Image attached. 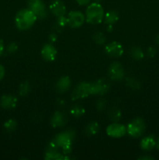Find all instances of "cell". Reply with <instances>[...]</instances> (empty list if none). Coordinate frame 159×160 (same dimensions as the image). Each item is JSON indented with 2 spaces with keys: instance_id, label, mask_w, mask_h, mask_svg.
<instances>
[{
  "instance_id": "d6986e66",
  "label": "cell",
  "mask_w": 159,
  "mask_h": 160,
  "mask_svg": "<svg viewBox=\"0 0 159 160\" xmlns=\"http://www.w3.org/2000/svg\"><path fill=\"white\" fill-rule=\"evenodd\" d=\"M99 131V125L97 122L93 121L89 123L85 128V134L87 136H94Z\"/></svg>"
},
{
  "instance_id": "8fae6325",
  "label": "cell",
  "mask_w": 159,
  "mask_h": 160,
  "mask_svg": "<svg viewBox=\"0 0 159 160\" xmlns=\"http://www.w3.org/2000/svg\"><path fill=\"white\" fill-rule=\"evenodd\" d=\"M106 54L112 58H118L123 53V48L121 44L117 42H112L107 44L104 47Z\"/></svg>"
},
{
  "instance_id": "52a82bcc",
  "label": "cell",
  "mask_w": 159,
  "mask_h": 160,
  "mask_svg": "<svg viewBox=\"0 0 159 160\" xmlns=\"http://www.w3.org/2000/svg\"><path fill=\"white\" fill-rule=\"evenodd\" d=\"M110 88V83L106 78H101L91 83V95H102L107 93Z\"/></svg>"
},
{
  "instance_id": "cb8c5ba5",
  "label": "cell",
  "mask_w": 159,
  "mask_h": 160,
  "mask_svg": "<svg viewBox=\"0 0 159 160\" xmlns=\"http://www.w3.org/2000/svg\"><path fill=\"white\" fill-rule=\"evenodd\" d=\"M31 90V86H30V83L28 81H24L22 83L20 86V89H19V93L21 96H26Z\"/></svg>"
},
{
  "instance_id": "4fadbf2b",
  "label": "cell",
  "mask_w": 159,
  "mask_h": 160,
  "mask_svg": "<svg viewBox=\"0 0 159 160\" xmlns=\"http://www.w3.org/2000/svg\"><path fill=\"white\" fill-rule=\"evenodd\" d=\"M49 9L51 13L57 17L65 16L66 12V7L62 0H53L50 4Z\"/></svg>"
},
{
  "instance_id": "7a4b0ae2",
  "label": "cell",
  "mask_w": 159,
  "mask_h": 160,
  "mask_svg": "<svg viewBox=\"0 0 159 160\" xmlns=\"http://www.w3.org/2000/svg\"><path fill=\"white\" fill-rule=\"evenodd\" d=\"M104 9L99 2L89 5L86 10V21L90 24H98L104 20Z\"/></svg>"
},
{
  "instance_id": "7c38bea8",
  "label": "cell",
  "mask_w": 159,
  "mask_h": 160,
  "mask_svg": "<svg viewBox=\"0 0 159 160\" xmlns=\"http://www.w3.org/2000/svg\"><path fill=\"white\" fill-rule=\"evenodd\" d=\"M41 54L45 61L51 62L55 59L56 56H57V50L51 44H46L42 47Z\"/></svg>"
},
{
  "instance_id": "8d00e7d4",
  "label": "cell",
  "mask_w": 159,
  "mask_h": 160,
  "mask_svg": "<svg viewBox=\"0 0 159 160\" xmlns=\"http://www.w3.org/2000/svg\"><path fill=\"white\" fill-rule=\"evenodd\" d=\"M154 40H155L156 44H157V45H159V34L156 35L155 39H154Z\"/></svg>"
},
{
  "instance_id": "44dd1931",
  "label": "cell",
  "mask_w": 159,
  "mask_h": 160,
  "mask_svg": "<svg viewBox=\"0 0 159 160\" xmlns=\"http://www.w3.org/2000/svg\"><path fill=\"white\" fill-rule=\"evenodd\" d=\"M129 54L136 60H140V59H143V56H144L143 50L138 46L131 48V49L129 50Z\"/></svg>"
},
{
  "instance_id": "9a60e30c",
  "label": "cell",
  "mask_w": 159,
  "mask_h": 160,
  "mask_svg": "<svg viewBox=\"0 0 159 160\" xmlns=\"http://www.w3.org/2000/svg\"><path fill=\"white\" fill-rule=\"evenodd\" d=\"M67 121V118L63 112L57 111L51 118V124L53 128H61L64 126Z\"/></svg>"
},
{
  "instance_id": "e0dca14e",
  "label": "cell",
  "mask_w": 159,
  "mask_h": 160,
  "mask_svg": "<svg viewBox=\"0 0 159 160\" xmlns=\"http://www.w3.org/2000/svg\"><path fill=\"white\" fill-rule=\"evenodd\" d=\"M155 145L156 140L153 135L146 136L140 141V148L144 151H151Z\"/></svg>"
},
{
  "instance_id": "d4e9b609",
  "label": "cell",
  "mask_w": 159,
  "mask_h": 160,
  "mask_svg": "<svg viewBox=\"0 0 159 160\" xmlns=\"http://www.w3.org/2000/svg\"><path fill=\"white\" fill-rule=\"evenodd\" d=\"M17 127V123L15 120H12V119H10V120H7L6 123H4V128L6 130L9 132H12V131H15V129Z\"/></svg>"
},
{
  "instance_id": "9c48e42d",
  "label": "cell",
  "mask_w": 159,
  "mask_h": 160,
  "mask_svg": "<svg viewBox=\"0 0 159 160\" xmlns=\"http://www.w3.org/2000/svg\"><path fill=\"white\" fill-rule=\"evenodd\" d=\"M67 19H68V25L72 28H80L84 24L85 21V17L84 14L76 10L69 12Z\"/></svg>"
},
{
  "instance_id": "6da1fadb",
  "label": "cell",
  "mask_w": 159,
  "mask_h": 160,
  "mask_svg": "<svg viewBox=\"0 0 159 160\" xmlns=\"http://www.w3.org/2000/svg\"><path fill=\"white\" fill-rule=\"evenodd\" d=\"M37 19V16L30 9H21L16 15V26L20 31H26L34 24Z\"/></svg>"
},
{
  "instance_id": "8992f818",
  "label": "cell",
  "mask_w": 159,
  "mask_h": 160,
  "mask_svg": "<svg viewBox=\"0 0 159 160\" xmlns=\"http://www.w3.org/2000/svg\"><path fill=\"white\" fill-rule=\"evenodd\" d=\"M75 138V132L72 130L63 131L55 137L54 141L56 142L59 148H63L67 145H72L73 139Z\"/></svg>"
},
{
  "instance_id": "ffe728a7",
  "label": "cell",
  "mask_w": 159,
  "mask_h": 160,
  "mask_svg": "<svg viewBox=\"0 0 159 160\" xmlns=\"http://www.w3.org/2000/svg\"><path fill=\"white\" fill-rule=\"evenodd\" d=\"M45 159L46 160H61V159H69L70 158L67 156H62L57 151H47L45 153Z\"/></svg>"
},
{
  "instance_id": "ba28073f",
  "label": "cell",
  "mask_w": 159,
  "mask_h": 160,
  "mask_svg": "<svg viewBox=\"0 0 159 160\" xmlns=\"http://www.w3.org/2000/svg\"><path fill=\"white\" fill-rule=\"evenodd\" d=\"M106 133L110 137L119 138L126 134V128L124 125L118 123V122H113L108 126L107 129H106Z\"/></svg>"
},
{
  "instance_id": "7402d4cb",
  "label": "cell",
  "mask_w": 159,
  "mask_h": 160,
  "mask_svg": "<svg viewBox=\"0 0 159 160\" xmlns=\"http://www.w3.org/2000/svg\"><path fill=\"white\" fill-rule=\"evenodd\" d=\"M108 117L112 122H118L121 118V112L116 107H112L108 111Z\"/></svg>"
},
{
  "instance_id": "5bb4252c",
  "label": "cell",
  "mask_w": 159,
  "mask_h": 160,
  "mask_svg": "<svg viewBox=\"0 0 159 160\" xmlns=\"http://www.w3.org/2000/svg\"><path fill=\"white\" fill-rule=\"evenodd\" d=\"M17 98L12 95H4L0 99V106L5 109H12L17 106Z\"/></svg>"
},
{
  "instance_id": "d590c367",
  "label": "cell",
  "mask_w": 159,
  "mask_h": 160,
  "mask_svg": "<svg viewBox=\"0 0 159 160\" xmlns=\"http://www.w3.org/2000/svg\"><path fill=\"white\" fill-rule=\"evenodd\" d=\"M138 159H142V160H152V159H154V158L151 157V156H141V157L139 158Z\"/></svg>"
},
{
  "instance_id": "83f0119b",
  "label": "cell",
  "mask_w": 159,
  "mask_h": 160,
  "mask_svg": "<svg viewBox=\"0 0 159 160\" xmlns=\"http://www.w3.org/2000/svg\"><path fill=\"white\" fill-rule=\"evenodd\" d=\"M126 84L129 86L130 88H132L134 89H137L140 88V83L135 78H127L126 79Z\"/></svg>"
},
{
  "instance_id": "1f68e13d",
  "label": "cell",
  "mask_w": 159,
  "mask_h": 160,
  "mask_svg": "<svg viewBox=\"0 0 159 160\" xmlns=\"http://www.w3.org/2000/svg\"><path fill=\"white\" fill-rule=\"evenodd\" d=\"M76 1L80 6H87L90 2L91 0H76Z\"/></svg>"
},
{
  "instance_id": "836d02e7",
  "label": "cell",
  "mask_w": 159,
  "mask_h": 160,
  "mask_svg": "<svg viewBox=\"0 0 159 160\" xmlns=\"http://www.w3.org/2000/svg\"><path fill=\"white\" fill-rule=\"evenodd\" d=\"M4 44H3V41L0 38V56L3 54V52H4Z\"/></svg>"
},
{
  "instance_id": "f546056e",
  "label": "cell",
  "mask_w": 159,
  "mask_h": 160,
  "mask_svg": "<svg viewBox=\"0 0 159 160\" xmlns=\"http://www.w3.org/2000/svg\"><path fill=\"white\" fill-rule=\"evenodd\" d=\"M105 106H106V101L105 100L102 99V98L98 100V102H97V109H98L99 111H101L102 109H104V108H105Z\"/></svg>"
},
{
  "instance_id": "d6a6232c",
  "label": "cell",
  "mask_w": 159,
  "mask_h": 160,
  "mask_svg": "<svg viewBox=\"0 0 159 160\" xmlns=\"http://www.w3.org/2000/svg\"><path fill=\"white\" fill-rule=\"evenodd\" d=\"M5 76V68L2 65L0 64V81L4 78Z\"/></svg>"
},
{
  "instance_id": "5b68a950",
  "label": "cell",
  "mask_w": 159,
  "mask_h": 160,
  "mask_svg": "<svg viewBox=\"0 0 159 160\" xmlns=\"http://www.w3.org/2000/svg\"><path fill=\"white\" fill-rule=\"evenodd\" d=\"M27 6L38 19H45L47 17L46 6L42 0H28Z\"/></svg>"
},
{
  "instance_id": "e575fe53",
  "label": "cell",
  "mask_w": 159,
  "mask_h": 160,
  "mask_svg": "<svg viewBox=\"0 0 159 160\" xmlns=\"http://www.w3.org/2000/svg\"><path fill=\"white\" fill-rule=\"evenodd\" d=\"M49 40L51 41V42H55L57 40V35H56L55 34H51L49 35Z\"/></svg>"
},
{
  "instance_id": "30bf717a",
  "label": "cell",
  "mask_w": 159,
  "mask_h": 160,
  "mask_svg": "<svg viewBox=\"0 0 159 160\" xmlns=\"http://www.w3.org/2000/svg\"><path fill=\"white\" fill-rule=\"evenodd\" d=\"M108 76L111 80L119 81L124 78V68L118 62H112L108 68Z\"/></svg>"
},
{
  "instance_id": "ac0fdd59",
  "label": "cell",
  "mask_w": 159,
  "mask_h": 160,
  "mask_svg": "<svg viewBox=\"0 0 159 160\" xmlns=\"http://www.w3.org/2000/svg\"><path fill=\"white\" fill-rule=\"evenodd\" d=\"M118 20V14L115 11H108L104 17V23L107 24H113Z\"/></svg>"
},
{
  "instance_id": "4316f807",
  "label": "cell",
  "mask_w": 159,
  "mask_h": 160,
  "mask_svg": "<svg viewBox=\"0 0 159 160\" xmlns=\"http://www.w3.org/2000/svg\"><path fill=\"white\" fill-rule=\"evenodd\" d=\"M66 25H68V19H67V17H65V16L58 17L57 21H56V26L59 29H62V28H65Z\"/></svg>"
},
{
  "instance_id": "2e32d148",
  "label": "cell",
  "mask_w": 159,
  "mask_h": 160,
  "mask_svg": "<svg viewBox=\"0 0 159 160\" xmlns=\"http://www.w3.org/2000/svg\"><path fill=\"white\" fill-rule=\"evenodd\" d=\"M71 86L70 78L67 76H63L59 79L55 84V90L58 93H64L70 89Z\"/></svg>"
},
{
  "instance_id": "74e56055",
  "label": "cell",
  "mask_w": 159,
  "mask_h": 160,
  "mask_svg": "<svg viewBox=\"0 0 159 160\" xmlns=\"http://www.w3.org/2000/svg\"><path fill=\"white\" fill-rule=\"evenodd\" d=\"M155 146L157 147V149L159 150V137H158V138H157V140L156 141V145H155Z\"/></svg>"
},
{
  "instance_id": "603a6c76",
  "label": "cell",
  "mask_w": 159,
  "mask_h": 160,
  "mask_svg": "<svg viewBox=\"0 0 159 160\" xmlns=\"http://www.w3.org/2000/svg\"><path fill=\"white\" fill-rule=\"evenodd\" d=\"M85 112V109L79 105H75L73 106L70 109V113L76 118H79L81 116H83Z\"/></svg>"
},
{
  "instance_id": "4dcf8cb0",
  "label": "cell",
  "mask_w": 159,
  "mask_h": 160,
  "mask_svg": "<svg viewBox=\"0 0 159 160\" xmlns=\"http://www.w3.org/2000/svg\"><path fill=\"white\" fill-rule=\"evenodd\" d=\"M156 52H157V50H156V48H154V46L149 47V48H147V56L151 58L154 57L156 55Z\"/></svg>"
},
{
  "instance_id": "f1b7e54d",
  "label": "cell",
  "mask_w": 159,
  "mask_h": 160,
  "mask_svg": "<svg viewBox=\"0 0 159 160\" xmlns=\"http://www.w3.org/2000/svg\"><path fill=\"white\" fill-rule=\"evenodd\" d=\"M17 49H18V46H17V45L15 42H12L7 47V52L9 53H10V54L16 52Z\"/></svg>"
},
{
  "instance_id": "277c9868",
  "label": "cell",
  "mask_w": 159,
  "mask_h": 160,
  "mask_svg": "<svg viewBox=\"0 0 159 160\" xmlns=\"http://www.w3.org/2000/svg\"><path fill=\"white\" fill-rule=\"evenodd\" d=\"M91 95V83L81 82L73 89L71 94V98L73 101L87 98Z\"/></svg>"
},
{
  "instance_id": "3957f363",
  "label": "cell",
  "mask_w": 159,
  "mask_h": 160,
  "mask_svg": "<svg viewBox=\"0 0 159 160\" xmlns=\"http://www.w3.org/2000/svg\"><path fill=\"white\" fill-rule=\"evenodd\" d=\"M145 128L146 126H145L144 120L140 117H137L128 124L126 128V132L131 137L139 138L144 133Z\"/></svg>"
},
{
  "instance_id": "484cf974",
  "label": "cell",
  "mask_w": 159,
  "mask_h": 160,
  "mask_svg": "<svg viewBox=\"0 0 159 160\" xmlns=\"http://www.w3.org/2000/svg\"><path fill=\"white\" fill-rule=\"evenodd\" d=\"M93 40L98 45H103L105 42V37L101 32H96L93 36Z\"/></svg>"
}]
</instances>
